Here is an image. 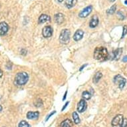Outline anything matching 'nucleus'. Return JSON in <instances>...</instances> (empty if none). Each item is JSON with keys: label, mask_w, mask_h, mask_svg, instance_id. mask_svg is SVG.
<instances>
[{"label": "nucleus", "mask_w": 127, "mask_h": 127, "mask_svg": "<svg viewBox=\"0 0 127 127\" xmlns=\"http://www.w3.org/2000/svg\"><path fill=\"white\" fill-rule=\"evenodd\" d=\"M108 57V51L104 47H98L95 49L94 58L98 61H103L107 59Z\"/></svg>", "instance_id": "nucleus-1"}, {"label": "nucleus", "mask_w": 127, "mask_h": 127, "mask_svg": "<svg viewBox=\"0 0 127 127\" xmlns=\"http://www.w3.org/2000/svg\"><path fill=\"white\" fill-rule=\"evenodd\" d=\"M29 80V75L25 72L18 73L15 78V84L18 86H23L27 83Z\"/></svg>", "instance_id": "nucleus-2"}, {"label": "nucleus", "mask_w": 127, "mask_h": 127, "mask_svg": "<svg viewBox=\"0 0 127 127\" xmlns=\"http://www.w3.org/2000/svg\"><path fill=\"white\" fill-rule=\"evenodd\" d=\"M71 33L69 29H65L61 31L59 36V41L62 44H67L70 40Z\"/></svg>", "instance_id": "nucleus-3"}, {"label": "nucleus", "mask_w": 127, "mask_h": 127, "mask_svg": "<svg viewBox=\"0 0 127 127\" xmlns=\"http://www.w3.org/2000/svg\"><path fill=\"white\" fill-rule=\"evenodd\" d=\"M114 83L115 85H117L119 87L120 89L122 90L125 87L126 83H127V80L119 74V75H116L114 78Z\"/></svg>", "instance_id": "nucleus-4"}, {"label": "nucleus", "mask_w": 127, "mask_h": 127, "mask_svg": "<svg viewBox=\"0 0 127 127\" xmlns=\"http://www.w3.org/2000/svg\"><path fill=\"white\" fill-rule=\"evenodd\" d=\"M124 118L122 115H118L113 119L112 121V126L113 127H121V125H122V123L123 122Z\"/></svg>", "instance_id": "nucleus-5"}, {"label": "nucleus", "mask_w": 127, "mask_h": 127, "mask_svg": "<svg viewBox=\"0 0 127 127\" xmlns=\"http://www.w3.org/2000/svg\"><path fill=\"white\" fill-rule=\"evenodd\" d=\"M53 31V28L51 27L50 25L45 26V27H43V31H42L43 36L45 38L50 37L52 36Z\"/></svg>", "instance_id": "nucleus-6"}, {"label": "nucleus", "mask_w": 127, "mask_h": 127, "mask_svg": "<svg viewBox=\"0 0 127 127\" xmlns=\"http://www.w3.org/2000/svg\"><path fill=\"white\" fill-rule=\"evenodd\" d=\"M92 10H93V7L91 5H89V6L86 7L85 8L83 9V10L79 13V17H81V18H85V17H87V16H89V15L91 13Z\"/></svg>", "instance_id": "nucleus-7"}, {"label": "nucleus", "mask_w": 127, "mask_h": 127, "mask_svg": "<svg viewBox=\"0 0 127 127\" xmlns=\"http://www.w3.org/2000/svg\"><path fill=\"white\" fill-rule=\"evenodd\" d=\"M87 104L85 99H82L79 101V102L77 104V110L79 113H83L87 109Z\"/></svg>", "instance_id": "nucleus-8"}, {"label": "nucleus", "mask_w": 127, "mask_h": 127, "mask_svg": "<svg viewBox=\"0 0 127 127\" xmlns=\"http://www.w3.org/2000/svg\"><path fill=\"white\" fill-rule=\"evenodd\" d=\"M9 30V25L5 21L0 23V35H4Z\"/></svg>", "instance_id": "nucleus-9"}, {"label": "nucleus", "mask_w": 127, "mask_h": 127, "mask_svg": "<svg viewBox=\"0 0 127 127\" xmlns=\"http://www.w3.org/2000/svg\"><path fill=\"white\" fill-rule=\"evenodd\" d=\"M84 35V32L83 30L81 29H78L75 33L74 34V36H73V39L76 41H78L79 40H81L83 38Z\"/></svg>", "instance_id": "nucleus-10"}, {"label": "nucleus", "mask_w": 127, "mask_h": 127, "mask_svg": "<svg viewBox=\"0 0 127 127\" xmlns=\"http://www.w3.org/2000/svg\"><path fill=\"white\" fill-rule=\"evenodd\" d=\"M39 116V113L38 111H35V112L29 111L27 114V118L29 120L37 119Z\"/></svg>", "instance_id": "nucleus-11"}, {"label": "nucleus", "mask_w": 127, "mask_h": 127, "mask_svg": "<svg viewBox=\"0 0 127 127\" xmlns=\"http://www.w3.org/2000/svg\"><path fill=\"white\" fill-rule=\"evenodd\" d=\"M98 24V18L96 15H93L92 17L91 21L89 23V26L91 28H95L96 27Z\"/></svg>", "instance_id": "nucleus-12"}, {"label": "nucleus", "mask_w": 127, "mask_h": 127, "mask_svg": "<svg viewBox=\"0 0 127 127\" xmlns=\"http://www.w3.org/2000/svg\"><path fill=\"white\" fill-rule=\"evenodd\" d=\"M55 21L56 22L57 24H61V23L64 21V15L62 13H57V14L55 15Z\"/></svg>", "instance_id": "nucleus-13"}, {"label": "nucleus", "mask_w": 127, "mask_h": 127, "mask_svg": "<svg viewBox=\"0 0 127 127\" xmlns=\"http://www.w3.org/2000/svg\"><path fill=\"white\" fill-rule=\"evenodd\" d=\"M50 17L46 14H42L40 15L39 18V23H44L47 22V21H50Z\"/></svg>", "instance_id": "nucleus-14"}, {"label": "nucleus", "mask_w": 127, "mask_h": 127, "mask_svg": "<svg viewBox=\"0 0 127 127\" xmlns=\"http://www.w3.org/2000/svg\"><path fill=\"white\" fill-rule=\"evenodd\" d=\"M123 52V49L119 48L113 52V59L115 60H119Z\"/></svg>", "instance_id": "nucleus-15"}, {"label": "nucleus", "mask_w": 127, "mask_h": 127, "mask_svg": "<svg viewBox=\"0 0 127 127\" xmlns=\"http://www.w3.org/2000/svg\"><path fill=\"white\" fill-rule=\"evenodd\" d=\"M77 0H65V5L67 8H72L76 5Z\"/></svg>", "instance_id": "nucleus-16"}, {"label": "nucleus", "mask_w": 127, "mask_h": 127, "mask_svg": "<svg viewBox=\"0 0 127 127\" xmlns=\"http://www.w3.org/2000/svg\"><path fill=\"white\" fill-rule=\"evenodd\" d=\"M73 125V122L70 119H66L61 124V127H72Z\"/></svg>", "instance_id": "nucleus-17"}, {"label": "nucleus", "mask_w": 127, "mask_h": 127, "mask_svg": "<svg viewBox=\"0 0 127 127\" xmlns=\"http://www.w3.org/2000/svg\"><path fill=\"white\" fill-rule=\"evenodd\" d=\"M102 73H100V72H97V73L95 74V75L94 76V78H93L94 83H97L100 81V79L102 78Z\"/></svg>", "instance_id": "nucleus-18"}, {"label": "nucleus", "mask_w": 127, "mask_h": 127, "mask_svg": "<svg viewBox=\"0 0 127 127\" xmlns=\"http://www.w3.org/2000/svg\"><path fill=\"white\" fill-rule=\"evenodd\" d=\"M73 120H74V123H75V124L78 125V124L80 123L81 120H80V119H79V115H78V114H77V113L74 112V113H73Z\"/></svg>", "instance_id": "nucleus-19"}, {"label": "nucleus", "mask_w": 127, "mask_h": 127, "mask_svg": "<svg viewBox=\"0 0 127 127\" xmlns=\"http://www.w3.org/2000/svg\"><path fill=\"white\" fill-rule=\"evenodd\" d=\"M82 96L85 100H89L91 98V94L88 91H84L82 94Z\"/></svg>", "instance_id": "nucleus-20"}, {"label": "nucleus", "mask_w": 127, "mask_h": 127, "mask_svg": "<svg viewBox=\"0 0 127 127\" xmlns=\"http://www.w3.org/2000/svg\"><path fill=\"white\" fill-rule=\"evenodd\" d=\"M116 10H117V5H113V6H111L110 8L108 9L106 12H107L108 14H113L116 11Z\"/></svg>", "instance_id": "nucleus-21"}, {"label": "nucleus", "mask_w": 127, "mask_h": 127, "mask_svg": "<svg viewBox=\"0 0 127 127\" xmlns=\"http://www.w3.org/2000/svg\"><path fill=\"white\" fill-rule=\"evenodd\" d=\"M19 127H31L29 123L25 121H21L19 124Z\"/></svg>", "instance_id": "nucleus-22"}, {"label": "nucleus", "mask_w": 127, "mask_h": 127, "mask_svg": "<svg viewBox=\"0 0 127 127\" xmlns=\"http://www.w3.org/2000/svg\"><path fill=\"white\" fill-rule=\"evenodd\" d=\"M34 104H35V106L36 107H39V106H42V104H43V102H42V100L41 99H37V100H36L35 102H34Z\"/></svg>", "instance_id": "nucleus-23"}, {"label": "nucleus", "mask_w": 127, "mask_h": 127, "mask_svg": "<svg viewBox=\"0 0 127 127\" xmlns=\"http://www.w3.org/2000/svg\"><path fill=\"white\" fill-rule=\"evenodd\" d=\"M127 34V25H124V26H123V35H122V38L124 37Z\"/></svg>", "instance_id": "nucleus-24"}, {"label": "nucleus", "mask_w": 127, "mask_h": 127, "mask_svg": "<svg viewBox=\"0 0 127 127\" xmlns=\"http://www.w3.org/2000/svg\"><path fill=\"white\" fill-rule=\"evenodd\" d=\"M120 127H127V119H124L123 123Z\"/></svg>", "instance_id": "nucleus-25"}, {"label": "nucleus", "mask_w": 127, "mask_h": 127, "mask_svg": "<svg viewBox=\"0 0 127 127\" xmlns=\"http://www.w3.org/2000/svg\"><path fill=\"white\" fill-rule=\"evenodd\" d=\"M55 113H56V112H55V111H53V113H51L50 115H49V117H47V119H46V121H47V120H49V118H50V117H51V116H52L53 115H54V114H55Z\"/></svg>", "instance_id": "nucleus-26"}, {"label": "nucleus", "mask_w": 127, "mask_h": 127, "mask_svg": "<svg viewBox=\"0 0 127 127\" xmlns=\"http://www.w3.org/2000/svg\"><path fill=\"white\" fill-rule=\"evenodd\" d=\"M69 102H66V103H65V105H64V107H63V108H62V111H63V110H65V108H66V107H67V105H68V104H69Z\"/></svg>", "instance_id": "nucleus-27"}, {"label": "nucleus", "mask_w": 127, "mask_h": 127, "mask_svg": "<svg viewBox=\"0 0 127 127\" xmlns=\"http://www.w3.org/2000/svg\"><path fill=\"white\" fill-rule=\"evenodd\" d=\"M123 62H125V63H127V55L123 57Z\"/></svg>", "instance_id": "nucleus-28"}, {"label": "nucleus", "mask_w": 127, "mask_h": 127, "mask_svg": "<svg viewBox=\"0 0 127 127\" xmlns=\"http://www.w3.org/2000/svg\"><path fill=\"white\" fill-rule=\"evenodd\" d=\"M67 91H66V92H65V95H64V97L63 98V100H65V98H66V96H67Z\"/></svg>", "instance_id": "nucleus-29"}, {"label": "nucleus", "mask_w": 127, "mask_h": 127, "mask_svg": "<svg viewBox=\"0 0 127 127\" xmlns=\"http://www.w3.org/2000/svg\"><path fill=\"white\" fill-rule=\"evenodd\" d=\"M87 64H86V65H83V66H82V67H81V69H80V71H82V70H83V68H84V67H85L86 66H87Z\"/></svg>", "instance_id": "nucleus-30"}, {"label": "nucleus", "mask_w": 127, "mask_h": 127, "mask_svg": "<svg viewBox=\"0 0 127 127\" xmlns=\"http://www.w3.org/2000/svg\"><path fill=\"white\" fill-rule=\"evenodd\" d=\"M2 75H3V72L2 71H1V69H0V77H2Z\"/></svg>", "instance_id": "nucleus-31"}, {"label": "nucleus", "mask_w": 127, "mask_h": 127, "mask_svg": "<svg viewBox=\"0 0 127 127\" xmlns=\"http://www.w3.org/2000/svg\"><path fill=\"white\" fill-rule=\"evenodd\" d=\"M2 109H3L2 106H1V105H0V112H1V110H2Z\"/></svg>", "instance_id": "nucleus-32"}, {"label": "nucleus", "mask_w": 127, "mask_h": 127, "mask_svg": "<svg viewBox=\"0 0 127 127\" xmlns=\"http://www.w3.org/2000/svg\"><path fill=\"white\" fill-rule=\"evenodd\" d=\"M109 1H110V2H114V1H115V0H108Z\"/></svg>", "instance_id": "nucleus-33"}, {"label": "nucleus", "mask_w": 127, "mask_h": 127, "mask_svg": "<svg viewBox=\"0 0 127 127\" xmlns=\"http://www.w3.org/2000/svg\"><path fill=\"white\" fill-rule=\"evenodd\" d=\"M58 1H59V2H62V1H63V0H58Z\"/></svg>", "instance_id": "nucleus-34"}, {"label": "nucleus", "mask_w": 127, "mask_h": 127, "mask_svg": "<svg viewBox=\"0 0 127 127\" xmlns=\"http://www.w3.org/2000/svg\"><path fill=\"white\" fill-rule=\"evenodd\" d=\"M125 4H126V5H127V0H126V1H125Z\"/></svg>", "instance_id": "nucleus-35"}, {"label": "nucleus", "mask_w": 127, "mask_h": 127, "mask_svg": "<svg viewBox=\"0 0 127 127\" xmlns=\"http://www.w3.org/2000/svg\"><path fill=\"white\" fill-rule=\"evenodd\" d=\"M1 96H0V99H1Z\"/></svg>", "instance_id": "nucleus-36"}]
</instances>
